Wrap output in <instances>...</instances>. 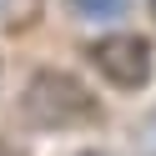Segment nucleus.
Segmentation results:
<instances>
[{"instance_id":"obj_1","label":"nucleus","mask_w":156,"mask_h":156,"mask_svg":"<svg viewBox=\"0 0 156 156\" xmlns=\"http://www.w3.org/2000/svg\"><path fill=\"white\" fill-rule=\"evenodd\" d=\"M20 121L30 131H86L101 121V101L81 76L45 66L20 91Z\"/></svg>"},{"instance_id":"obj_4","label":"nucleus","mask_w":156,"mask_h":156,"mask_svg":"<svg viewBox=\"0 0 156 156\" xmlns=\"http://www.w3.org/2000/svg\"><path fill=\"white\" fill-rule=\"evenodd\" d=\"M0 156H20V151H15V146H5V141H0Z\"/></svg>"},{"instance_id":"obj_6","label":"nucleus","mask_w":156,"mask_h":156,"mask_svg":"<svg viewBox=\"0 0 156 156\" xmlns=\"http://www.w3.org/2000/svg\"><path fill=\"white\" fill-rule=\"evenodd\" d=\"M81 156H101V151H81Z\"/></svg>"},{"instance_id":"obj_2","label":"nucleus","mask_w":156,"mask_h":156,"mask_svg":"<svg viewBox=\"0 0 156 156\" xmlns=\"http://www.w3.org/2000/svg\"><path fill=\"white\" fill-rule=\"evenodd\" d=\"M86 61L96 66L101 81H111L116 91H141L156 71V51L146 35H131V30H116V35H101V41L86 45Z\"/></svg>"},{"instance_id":"obj_5","label":"nucleus","mask_w":156,"mask_h":156,"mask_svg":"<svg viewBox=\"0 0 156 156\" xmlns=\"http://www.w3.org/2000/svg\"><path fill=\"white\" fill-rule=\"evenodd\" d=\"M10 5H15V0H0V15H5V10H10Z\"/></svg>"},{"instance_id":"obj_3","label":"nucleus","mask_w":156,"mask_h":156,"mask_svg":"<svg viewBox=\"0 0 156 156\" xmlns=\"http://www.w3.org/2000/svg\"><path fill=\"white\" fill-rule=\"evenodd\" d=\"M71 10L81 20H116L126 10V0H71Z\"/></svg>"}]
</instances>
